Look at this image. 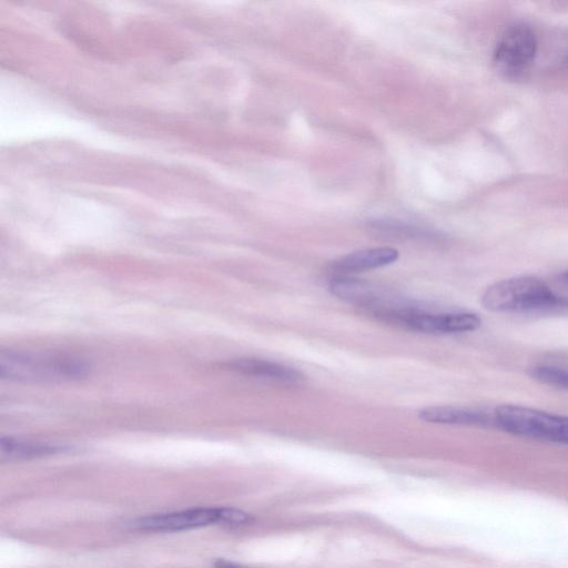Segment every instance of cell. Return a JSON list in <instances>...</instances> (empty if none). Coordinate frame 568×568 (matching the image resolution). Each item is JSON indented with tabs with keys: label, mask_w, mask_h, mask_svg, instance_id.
Returning <instances> with one entry per match:
<instances>
[{
	"label": "cell",
	"mask_w": 568,
	"mask_h": 568,
	"mask_svg": "<svg viewBox=\"0 0 568 568\" xmlns=\"http://www.w3.org/2000/svg\"><path fill=\"white\" fill-rule=\"evenodd\" d=\"M560 281L568 286V270L559 275Z\"/></svg>",
	"instance_id": "13"
},
{
	"label": "cell",
	"mask_w": 568,
	"mask_h": 568,
	"mask_svg": "<svg viewBox=\"0 0 568 568\" xmlns=\"http://www.w3.org/2000/svg\"><path fill=\"white\" fill-rule=\"evenodd\" d=\"M85 373L87 366L71 358L21 353L0 355L2 377L24 381H64L82 377Z\"/></svg>",
	"instance_id": "4"
},
{
	"label": "cell",
	"mask_w": 568,
	"mask_h": 568,
	"mask_svg": "<svg viewBox=\"0 0 568 568\" xmlns=\"http://www.w3.org/2000/svg\"><path fill=\"white\" fill-rule=\"evenodd\" d=\"M537 52L534 29L524 22L509 26L494 51L496 69L507 77H518L531 65Z\"/></svg>",
	"instance_id": "6"
},
{
	"label": "cell",
	"mask_w": 568,
	"mask_h": 568,
	"mask_svg": "<svg viewBox=\"0 0 568 568\" xmlns=\"http://www.w3.org/2000/svg\"><path fill=\"white\" fill-rule=\"evenodd\" d=\"M485 308L541 315H568V297L555 294L542 281L518 276L489 286L481 297Z\"/></svg>",
	"instance_id": "1"
},
{
	"label": "cell",
	"mask_w": 568,
	"mask_h": 568,
	"mask_svg": "<svg viewBox=\"0 0 568 568\" xmlns=\"http://www.w3.org/2000/svg\"><path fill=\"white\" fill-rule=\"evenodd\" d=\"M227 365L240 373L280 383L300 384L304 381V376L301 372L272 361L261 358H239L230 362Z\"/></svg>",
	"instance_id": "8"
},
{
	"label": "cell",
	"mask_w": 568,
	"mask_h": 568,
	"mask_svg": "<svg viewBox=\"0 0 568 568\" xmlns=\"http://www.w3.org/2000/svg\"><path fill=\"white\" fill-rule=\"evenodd\" d=\"M216 568H247V567H244L239 564L231 562V561L220 560L216 562Z\"/></svg>",
	"instance_id": "12"
},
{
	"label": "cell",
	"mask_w": 568,
	"mask_h": 568,
	"mask_svg": "<svg viewBox=\"0 0 568 568\" xmlns=\"http://www.w3.org/2000/svg\"><path fill=\"white\" fill-rule=\"evenodd\" d=\"M530 376L545 385L568 389V369L555 366H535L530 369Z\"/></svg>",
	"instance_id": "11"
},
{
	"label": "cell",
	"mask_w": 568,
	"mask_h": 568,
	"mask_svg": "<svg viewBox=\"0 0 568 568\" xmlns=\"http://www.w3.org/2000/svg\"><path fill=\"white\" fill-rule=\"evenodd\" d=\"M495 418L504 430L514 435L568 444V416L518 405H501L496 408Z\"/></svg>",
	"instance_id": "3"
},
{
	"label": "cell",
	"mask_w": 568,
	"mask_h": 568,
	"mask_svg": "<svg viewBox=\"0 0 568 568\" xmlns=\"http://www.w3.org/2000/svg\"><path fill=\"white\" fill-rule=\"evenodd\" d=\"M376 318L410 331L428 334L471 332L480 326V318L473 313L433 314L414 306L403 305L386 311Z\"/></svg>",
	"instance_id": "5"
},
{
	"label": "cell",
	"mask_w": 568,
	"mask_h": 568,
	"mask_svg": "<svg viewBox=\"0 0 568 568\" xmlns=\"http://www.w3.org/2000/svg\"><path fill=\"white\" fill-rule=\"evenodd\" d=\"M398 251L393 247H373L349 253L334 261L329 271L338 276L378 268L394 263Z\"/></svg>",
	"instance_id": "7"
},
{
	"label": "cell",
	"mask_w": 568,
	"mask_h": 568,
	"mask_svg": "<svg viewBox=\"0 0 568 568\" xmlns=\"http://www.w3.org/2000/svg\"><path fill=\"white\" fill-rule=\"evenodd\" d=\"M418 417L433 424L483 426L489 423L487 415L477 409L453 406H429L418 412Z\"/></svg>",
	"instance_id": "9"
},
{
	"label": "cell",
	"mask_w": 568,
	"mask_h": 568,
	"mask_svg": "<svg viewBox=\"0 0 568 568\" xmlns=\"http://www.w3.org/2000/svg\"><path fill=\"white\" fill-rule=\"evenodd\" d=\"M1 453L10 457H29L47 454H54L60 448L57 446L19 442L11 438H2L0 442Z\"/></svg>",
	"instance_id": "10"
},
{
	"label": "cell",
	"mask_w": 568,
	"mask_h": 568,
	"mask_svg": "<svg viewBox=\"0 0 568 568\" xmlns=\"http://www.w3.org/2000/svg\"><path fill=\"white\" fill-rule=\"evenodd\" d=\"M252 519L250 514L236 508L199 507L141 517L134 521L133 526L139 530L173 532L217 524L244 525Z\"/></svg>",
	"instance_id": "2"
}]
</instances>
